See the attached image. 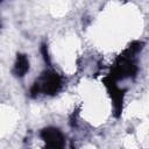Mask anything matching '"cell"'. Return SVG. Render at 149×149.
Returning a JSON list of instances; mask_svg holds the SVG:
<instances>
[{
	"mask_svg": "<svg viewBox=\"0 0 149 149\" xmlns=\"http://www.w3.org/2000/svg\"><path fill=\"white\" fill-rule=\"evenodd\" d=\"M143 48V42L140 41H134L133 43L129 44V47L116 57L111 73L108 74L111 78L114 80H122L126 78H134L137 73V65L135 61V56L142 50Z\"/></svg>",
	"mask_w": 149,
	"mask_h": 149,
	"instance_id": "1",
	"label": "cell"
},
{
	"mask_svg": "<svg viewBox=\"0 0 149 149\" xmlns=\"http://www.w3.org/2000/svg\"><path fill=\"white\" fill-rule=\"evenodd\" d=\"M63 87V77L54 70L43 71L30 87V97L35 98L38 94L55 95Z\"/></svg>",
	"mask_w": 149,
	"mask_h": 149,
	"instance_id": "2",
	"label": "cell"
},
{
	"mask_svg": "<svg viewBox=\"0 0 149 149\" xmlns=\"http://www.w3.org/2000/svg\"><path fill=\"white\" fill-rule=\"evenodd\" d=\"M104 85L107 88V92L113 101V109H114V115L115 118H119L122 112V104H123V95H125V90L120 88L116 84V80L111 78L109 76L105 77L102 79Z\"/></svg>",
	"mask_w": 149,
	"mask_h": 149,
	"instance_id": "3",
	"label": "cell"
},
{
	"mask_svg": "<svg viewBox=\"0 0 149 149\" xmlns=\"http://www.w3.org/2000/svg\"><path fill=\"white\" fill-rule=\"evenodd\" d=\"M41 139L45 146L51 149H62L65 146V137L63 133L56 127H45L40 133Z\"/></svg>",
	"mask_w": 149,
	"mask_h": 149,
	"instance_id": "4",
	"label": "cell"
},
{
	"mask_svg": "<svg viewBox=\"0 0 149 149\" xmlns=\"http://www.w3.org/2000/svg\"><path fill=\"white\" fill-rule=\"evenodd\" d=\"M28 71H29V59H28L27 55L26 54H17L13 70H12V73L17 78H22Z\"/></svg>",
	"mask_w": 149,
	"mask_h": 149,
	"instance_id": "5",
	"label": "cell"
},
{
	"mask_svg": "<svg viewBox=\"0 0 149 149\" xmlns=\"http://www.w3.org/2000/svg\"><path fill=\"white\" fill-rule=\"evenodd\" d=\"M41 52H42V55H43V58H44L45 63H47L48 65H50L51 62H50V57H49V54H48V48H47L45 44H42V47H41Z\"/></svg>",
	"mask_w": 149,
	"mask_h": 149,
	"instance_id": "6",
	"label": "cell"
},
{
	"mask_svg": "<svg viewBox=\"0 0 149 149\" xmlns=\"http://www.w3.org/2000/svg\"><path fill=\"white\" fill-rule=\"evenodd\" d=\"M1 1H2V0H0V2H1Z\"/></svg>",
	"mask_w": 149,
	"mask_h": 149,
	"instance_id": "7",
	"label": "cell"
}]
</instances>
